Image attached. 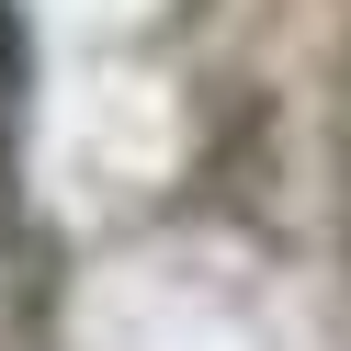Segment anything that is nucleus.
Instances as JSON below:
<instances>
[{"label":"nucleus","instance_id":"1","mask_svg":"<svg viewBox=\"0 0 351 351\" xmlns=\"http://www.w3.org/2000/svg\"><path fill=\"white\" fill-rule=\"evenodd\" d=\"M12 69H23V46H12V12H0V91H12Z\"/></svg>","mask_w":351,"mask_h":351}]
</instances>
